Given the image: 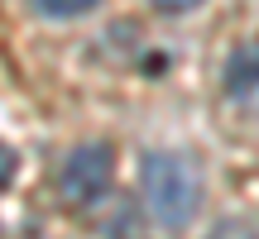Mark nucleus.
<instances>
[{
    "label": "nucleus",
    "mask_w": 259,
    "mask_h": 239,
    "mask_svg": "<svg viewBox=\"0 0 259 239\" xmlns=\"http://www.w3.org/2000/svg\"><path fill=\"white\" fill-rule=\"evenodd\" d=\"M139 187H144V206L154 215V225L163 230H183L197 220L202 206V172L192 158L183 153H149L139 167Z\"/></svg>",
    "instance_id": "nucleus-1"
},
{
    "label": "nucleus",
    "mask_w": 259,
    "mask_h": 239,
    "mask_svg": "<svg viewBox=\"0 0 259 239\" xmlns=\"http://www.w3.org/2000/svg\"><path fill=\"white\" fill-rule=\"evenodd\" d=\"M115 182V158H111V144H77L72 153L63 158L58 167V196H63L72 211H87L96 206Z\"/></svg>",
    "instance_id": "nucleus-2"
},
{
    "label": "nucleus",
    "mask_w": 259,
    "mask_h": 239,
    "mask_svg": "<svg viewBox=\"0 0 259 239\" xmlns=\"http://www.w3.org/2000/svg\"><path fill=\"white\" fill-rule=\"evenodd\" d=\"M226 96L245 110H259V43H245L226 63Z\"/></svg>",
    "instance_id": "nucleus-3"
},
{
    "label": "nucleus",
    "mask_w": 259,
    "mask_h": 239,
    "mask_svg": "<svg viewBox=\"0 0 259 239\" xmlns=\"http://www.w3.org/2000/svg\"><path fill=\"white\" fill-rule=\"evenodd\" d=\"M92 5H101V0H34V10L44 19H77V15H87Z\"/></svg>",
    "instance_id": "nucleus-4"
},
{
    "label": "nucleus",
    "mask_w": 259,
    "mask_h": 239,
    "mask_svg": "<svg viewBox=\"0 0 259 239\" xmlns=\"http://www.w3.org/2000/svg\"><path fill=\"white\" fill-rule=\"evenodd\" d=\"M211 239H259V230H254V225H245V220H221Z\"/></svg>",
    "instance_id": "nucleus-5"
},
{
    "label": "nucleus",
    "mask_w": 259,
    "mask_h": 239,
    "mask_svg": "<svg viewBox=\"0 0 259 239\" xmlns=\"http://www.w3.org/2000/svg\"><path fill=\"white\" fill-rule=\"evenodd\" d=\"M15 167H19L15 148H10V144H0V192H5V187L15 182Z\"/></svg>",
    "instance_id": "nucleus-6"
},
{
    "label": "nucleus",
    "mask_w": 259,
    "mask_h": 239,
    "mask_svg": "<svg viewBox=\"0 0 259 239\" xmlns=\"http://www.w3.org/2000/svg\"><path fill=\"white\" fill-rule=\"evenodd\" d=\"M158 10H168V15H187V10H197L202 0H154Z\"/></svg>",
    "instance_id": "nucleus-7"
}]
</instances>
